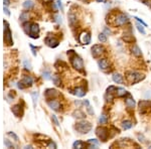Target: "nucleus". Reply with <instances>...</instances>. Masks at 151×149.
Instances as JSON below:
<instances>
[{
    "mask_svg": "<svg viewBox=\"0 0 151 149\" xmlns=\"http://www.w3.org/2000/svg\"><path fill=\"white\" fill-rule=\"evenodd\" d=\"M97 1H98V2H105L106 0H97Z\"/></svg>",
    "mask_w": 151,
    "mask_h": 149,
    "instance_id": "obj_54",
    "label": "nucleus"
},
{
    "mask_svg": "<svg viewBox=\"0 0 151 149\" xmlns=\"http://www.w3.org/2000/svg\"><path fill=\"white\" fill-rule=\"evenodd\" d=\"M30 47H31V49H32V54L34 55V57H36V49L33 47V45H30Z\"/></svg>",
    "mask_w": 151,
    "mask_h": 149,
    "instance_id": "obj_48",
    "label": "nucleus"
},
{
    "mask_svg": "<svg viewBox=\"0 0 151 149\" xmlns=\"http://www.w3.org/2000/svg\"><path fill=\"white\" fill-rule=\"evenodd\" d=\"M30 23L28 22H25L23 24V26H24V31H25V33H27V34H29V31H30Z\"/></svg>",
    "mask_w": 151,
    "mask_h": 149,
    "instance_id": "obj_37",
    "label": "nucleus"
},
{
    "mask_svg": "<svg viewBox=\"0 0 151 149\" xmlns=\"http://www.w3.org/2000/svg\"><path fill=\"white\" fill-rule=\"evenodd\" d=\"M42 78H43L45 80H51V79H52V74H51V72H49V71H45V72L42 73Z\"/></svg>",
    "mask_w": 151,
    "mask_h": 149,
    "instance_id": "obj_31",
    "label": "nucleus"
},
{
    "mask_svg": "<svg viewBox=\"0 0 151 149\" xmlns=\"http://www.w3.org/2000/svg\"><path fill=\"white\" fill-rule=\"evenodd\" d=\"M116 94L118 97H125L127 95V92L124 88H117L116 89Z\"/></svg>",
    "mask_w": 151,
    "mask_h": 149,
    "instance_id": "obj_23",
    "label": "nucleus"
},
{
    "mask_svg": "<svg viewBox=\"0 0 151 149\" xmlns=\"http://www.w3.org/2000/svg\"><path fill=\"white\" fill-rule=\"evenodd\" d=\"M47 105L49 106V108H52V109L54 110V111H59V110H60V102L56 101V100H53V99L47 100Z\"/></svg>",
    "mask_w": 151,
    "mask_h": 149,
    "instance_id": "obj_13",
    "label": "nucleus"
},
{
    "mask_svg": "<svg viewBox=\"0 0 151 149\" xmlns=\"http://www.w3.org/2000/svg\"><path fill=\"white\" fill-rule=\"evenodd\" d=\"M98 66L101 70L106 71V70L109 67V61H108L107 59H102V60H100L98 61Z\"/></svg>",
    "mask_w": 151,
    "mask_h": 149,
    "instance_id": "obj_16",
    "label": "nucleus"
},
{
    "mask_svg": "<svg viewBox=\"0 0 151 149\" xmlns=\"http://www.w3.org/2000/svg\"><path fill=\"white\" fill-rule=\"evenodd\" d=\"M4 40L8 45H11L13 44V40H12V35H11V31L9 28V25L6 20H4Z\"/></svg>",
    "mask_w": 151,
    "mask_h": 149,
    "instance_id": "obj_4",
    "label": "nucleus"
},
{
    "mask_svg": "<svg viewBox=\"0 0 151 149\" xmlns=\"http://www.w3.org/2000/svg\"><path fill=\"white\" fill-rule=\"evenodd\" d=\"M104 52H105V48H104L103 45H93V47H92V55H93L95 59L99 58Z\"/></svg>",
    "mask_w": 151,
    "mask_h": 149,
    "instance_id": "obj_6",
    "label": "nucleus"
},
{
    "mask_svg": "<svg viewBox=\"0 0 151 149\" xmlns=\"http://www.w3.org/2000/svg\"><path fill=\"white\" fill-rule=\"evenodd\" d=\"M84 105H86V106H87V107H88V106H90V104H89V101H88V100H86V101H84V103H83Z\"/></svg>",
    "mask_w": 151,
    "mask_h": 149,
    "instance_id": "obj_53",
    "label": "nucleus"
},
{
    "mask_svg": "<svg viewBox=\"0 0 151 149\" xmlns=\"http://www.w3.org/2000/svg\"><path fill=\"white\" fill-rule=\"evenodd\" d=\"M11 111H12V113L14 114L16 117H21L23 115V109H22V107L20 106V104L14 105V106L11 108Z\"/></svg>",
    "mask_w": 151,
    "mask_h": 149,
    "instance_id": "obj_11",
    "label": "nucleus"
},
{
    "mask_svg": "<svg viewBox=\"0 0 151 149\" xmlns=\"http://www.w3.org/2000/svg\"><path fill=\"white\" fill-rule=\"evenodd\" d=\"M99 122H100V124H106L108 122V116L106 114L101 115V117L99 118Z\"/></svg>",
    "mask_w": 151,
    "mask_h": 149,
    "instance_id": "obj_30",
    "label": "nucleus"
},
{
    "mask_svg": "<svg viewBox=\"0 0 151 149\" xmlns=\"http://www.w3.org/2000/svg\"><path fill=\"white\" fill-rule=\"evenodd\" d=\"M45 44H46V45H48L49 47H56L60 42H59L58 39H55V38H53V37L47 36L45 38Z\"/></svg>",
    "mask_w": 151,
    "mask_h": 149,
    "instance_id": "obj_12",
    "label": "nucleus"
},
{
    "mask_svg": "<svg viewBox=\"0 0 151 149\" xmlns=\"http://www.w3.org/2000/svg\"><path fill=\"white\" fill-rule=\"evenodd\" d=\"M136 27H137V29H138V31H139V32H141L142 34H146V31H145V29H144L143 26L140 24V22L136 24Z\"/></svg>",
    "mask_w": 151,
    "mask_h": 149,
    "instance_id": "obj_35",
    "label": "nucleus"
},
{
    "mask_svg": "<svg viewBox=\"0 0 151 149\" xmlns=\"http://www.w3.org/2000/svg\"><path fill=\"white\" fill-rule=\"evenodd\" d=\"M96 134L99 137L100 140L102 141H106L109 137V133H108V129L105 127H98L96 129Z\"/></svg>",
    "mask_w": 151,
    "mask_h": 149,
    "instance_id": "obj_5",
    "label": "nucleus"
},
{
    "mask_svg": "<svg viewBox=\"0 0 151 149\" xmlns=\"http://www.w3.org/2000/svg\"><path fill=\"white\" fill-rule=\"evenodd\" d=\"M73 93L75 94L77 97H80V98L84 97V96L86 95V91H85V89L82 88V87H78V88H76V89L74 90Z\"/></svg>",
    "mask_w": 151,
    "mask_h": 149,
    "instance_id": "obj_17",
    "label": "nucleus"
},
{
    "mask_svg": "<svg viewBox=\"0 0 151 149\" xmlns=\"http://www.w3.org/2000/svg\"><path fill=\"white\" fill-rule=\"evenodd\" d=\"M45 96L47 100H49V99H53V98L59 96V92L54 89H47L45 91Z\"/></svg>",
    "mask_w": 151,
    "mask_h": 149,
    "instance_id": "obj_14",
    "label": "nucleus"
},
{
    "mask_svg": "<svg viewBox=\"0 0 151 149\" xmlns=\"http://www.w3.org/2000/svg\"><path fill=\"white\" fill-rule=\"evenodd\" d=\"M137 137H138V139H139V141H140V142H145V138H144L143 135L138 134V135H137Z\"/></svg>",
    "mask_w": 151,
    "mask_h": 149,
    "instance_id": "obj_46",
    "label": "nucleus"
},
{
    "mask_svg": "<svg viewBox=\"0 0 151 149\" xmlns=\"http://www.w3.org/2000/svg\"><path fill=\"white\" fill-rule=\"evenodd\" d=\"M53 82L54 83V85H55V86H60V77H59V76H56V74L53 76Z\"/></svg>",
    "mask_w": 151,
    "mask_h": 149,
    "instance_id": "obj_33",
    "label": "nucleus"
},
{
    "mask_svg": "<svg viewBox=\"0 0 151 149\" xmlns=\"http://www.w3.org/2000/svg\"><path fill=\"white\" fill-rule=\"evenodd\" d=\"M86 144L84 143L83 141H80V140H77L76 142H74V144H73V147L74 148H78V149H81L83 148L84 146H85Z\"/></svg>",
    "mask_w": 151,
    "mask_h": 149,
    "instance_id": "obj_26",
    "label": "nucleus"
},
{
    "mask_svg": "<svg viewBox=\"0 0 151 149\" xmlns=\"http://www.w3.org/2000/svg\"><path fill=\"white\" fill-rule=\"evenodd\" d=\"M33 6H34V3H33L31 0H26V1H24V3H23V7H24V9H27V10L32 9Z\"/></svg>",
    "mask_w": 151,
    "mask_h": 149,
    "instance_id": "obj_22",
    "label": "nucleus"
},
{
    "mask_svg": "<svg viewBox=\"0 0 151 149\" xmlns=\"http://www.w3.org/2000/svg\"><path fill=\"white\" fill-rule=\"evenodd\" d=\"M38 33H39V27L36 23H32L30 25V31H29V35L31 38H37Z\"/></svg>",
    "mask_w": 151,
    "mask_h": 149,
    "instance_id": "obj_9",
    "label": "nucleus"
},
{
    "mask_svg": "<svg viewBox=\"0 0 151 149\" xmlns=\"http://www.w3.org/2000/svg\"><path fill=\"white\" fill-rule=\"evenodd\" d=\"M129 21V17L124 13H119L115 17V24L116 25H124Z\"/></svg>",
    "mask_w": 151,
    "mask_h": 149,
    "instance_id": "obj_7",
    "label": "nucleus"
},
{
    "mask_svg": "<svg viewBox=\"0 0 151 149\" xmlns=\"http://www.w3.org/2000/svg\"><path fill=\"white\" fill-rule=\"evenodd\" d=\"M4 145L7 147V148H14L15 146L11 143V142L9 141L8 139H4Z\"/></svg>",
    "mask_w": 151,
    "mask_h": 149,
    "instance_id": "obj_36",
    "label": "nucleus"
},
{
    "mask_svg": "<svg viewBox=\"0 0 151 149\" xmlns=\"http://www.w3.org/2000/svg\"><path fill=\"white\" fill-rule=\"evenodd\" d=\"M104 31H105L104 33H106V34H110V33H111V32H110V30L108 29L107 27H105V30H104Z\"/></svg>",
    "mask_w": 151,
    "mask_h": 149,
    "instance_id": "obj_52",
    "label": "nucleus"
},
{
    "mask_svg": "<svg viewBox=\"0 0 151 149\" xmlns=\"http://www.w3.org/2000/svg\"><path fill=\"white\" fill-rule=\"evenodd\" d=\"M3 11H4V13H5L6 15H8V16L10 15V12H9V10L7 9V7H6V6H4V8H3Z\"/></svg>",
    "mask_w": 151,
    "mask_h": 149,
    "instance_id": "obj_49",
    "label": "nucleus"
},
{
    "mask_svg": "<svg viewBox=\"0 0 151 149\" xmlns=\"http://www.w3.org/2000/svg\"><path fill=\"white\" fill-rule=\"evenodd\" d=\"M79 39L84 45H89L91 44V34L89 32H82Z\"/></svg>",
    "mask_w": 151,
    "mask_h": 149,
    "instance_id": "obj_10",
    "label": "nucleus"
},
{
    "mask_svg": "<svg viewBox=\"0 0 151 149\" xmlns=\"http://www.w3.org/2000/svg\"><path fill=\"white\" fill-rule=\"evenodd\" d=\"M56 3H58L59 8H60V9L62 10V4H61V1H60V0H56Z\"/></svg>",
    "mask_w": 151,
    "mask_h": 149,
    "instance_id": "obj_50",
    "label": "nucleus"
},
{
    "mask_svg": "<svg viewBox=\"0 0 151 149\" xmlns=\"http://www.w3.org/2000/svg\"><path fill=\"white\" fill-rule=\"evenodd\" d=\"M131 51H132V53L136 55V57H140V55H142V52H141V49L139 48V46L138 45H134L132 46V48H131Z\"/></svg>",
    "mask_w": 151,
    "mask_h": 149,
    "instance_id": "obj_19",
    "label": "nucleus"
},
{
    "mask_svg": "<svg viewBox=\"0 0 151 149\" xmlns=\"http://www.w3.org/2000/svg\"><path fill=\"white\" fill-rule=\"evenodd\" d=\"M88 143L91 144V145H95V146H99V142L97 139H89L88 140Z\"/></svg>",
    "mask_w": 151,
    "mask_h": 149,
    "instance_id": "obj_38",
    "label": "nucleus"
},
{
    "mask_svg": "<svg viewBox=\"0 0 151 149\" xmlns=\"http://www.w3.org/2000/svg\"><path fill=\"white\" fill-rule=\"evenodd\" d=\"M52 120H53V122L54 123L55 126H59V125H60V122H59V120H58V118H56L55 115H52Z\"/></svg>",
    "mask_w": 151,
    "mask_h": 149,
    "instance_id": "obj_39",
    "label": "nucleus"
},
{
    "mask_svg": "<svg viewBox=\"0 0 151 149\" xmlns=\"http://www.w3.org/2000/svg\"><path fill=\"white\" fill-rule=\"evenodd\" d=\"M31 98H32V102H33V106L36 107L38 100V92H32L31 93Z\"/></svg>",
    "mask_w": 151,
    "mask_h": 149,
    "instance_id": "obj_25",
    "label": "nucleus"
},
{
    "mask_svg": "<svg viewBox=\"0 0 151 149\" xmlns=\"http://www.w3.org/2000/svg\"><path fill=\"white\" fill-rule=\"evenodd\" d=\"M87 111H88V113H89L90 115H94V114H95V112H94V110L92 109L91 106H88V107H87Z\"/></svg>",
    "mask_w": 151,
    "mask_h": 149,
    "instance_id": "obj_44",
    "label": "nucleus"
},
{
    "mask_svg": "<svg viewBox=\"0 0 151 149\" xmlns=\"http://www.w3.org/2000/svg\"><path fill=\"white\" fill-rule=\"evenodd\" d=\"M73 116L75 117V118H77V119H84L86 116H85V114H84L82 111H80V110H77V111H75L74 113H73Z\"/></svg>",
    "mask_w": 151,
    "mask_h": 149,
    "instance_id": "obj_24",
    "label": "nucleus"
},
{
    "mask_svg": "<svg viewBox=\"0 0 151 149\" xmlns=\"http://www.w3.org/2000/svg\"><path fill=\"white\" fill-rule=\"evenodd\" d=\"M68 55L70 57V60L72 66L79 72H84V61L82 58H80L74 51H68Z\"/></svg>",
    "mask_w": 151,
    "mask_h": 149,
    "instance_id": "obj_1",
    "label": "nucleus"
},
{
    "mask_svg": "<svg viewBox=\"0 0 151 149\" xmlns=\"http://www.w3.org/2000/svg\"><path fill=\"white\" fill-rule=\"evenodd\" d=\"M132 126H133V123L131 121H129V120H125V121L122 122V128L124 130H128L130 128H132Z\"/></svg>",
    "mask_w": 151,
    "mask_h": 149,
    "instance_id": "obj_20",
    "label": "nucleus"
},
{
    "mask_svg": "<svg viewBox=\"0 0 151 149\" xmlns=\"http://www.w3.org/2000/svg\"><path fill=\"white\" fill-rule=\"evenodd\" d=\"M68 21H70V24L73 26L75 22H77V16L74 13H70L68 14Z\"/></svg>",
    "mask_w": 151,
    "mask_h": 149,
    "instance_id": "obj_27",
    "label": "nucleus"
},
{
    "mask_svg": "<svg viewBox=\"0 0 151 149\" xmlns=\"http://www.w3.org/2000/svg\"><path fill=\"white\" fill-rule=\"evenodd\" d=\"M112 79H113L114 82L117 83V84H122L123 83V77L120 74H114Z\"/></svg>",
    "mask_w": 151,
    "mask_h": 149,
    "instance_id": "obj_21",
    "label": "nucleus"
},
{
    "mask_svg": "<svg viewBox=\"0 0 151 149\" xmlns=\"http://www.w3.org/2000/svg\"><path fill=\"white\" fill-rule=\"evenodd\" d=\"M75 129L81 134H87L89 133L92 129V124L88 121H81L79 123H77L75 126Z\"/></svg>",
    "mask_w": 151,
    "mask_h": 149,
    "instance_id": "obj_2",
    "label": "nucleus"
},
{
    "mask_svg": "<svg viewBox=\"0 0 151 149\" xmlns=\"http://www.w3.org/2000/svg\"><path fill=\"white\" fill-rule=\"evenodd\" d=\"M24 67H25V69H27V70H30L31 69V66H30V63L29 61H27V60H24Z\"/></svg>",
    "mask_w": 151,
    "mask_h": 149,
    "instance_id": "obj_43",
    "label": "nucleus"
},
{
    "mask_svg": "<svg viewBox=\"0 0 151 149\" xmlns=\"http://www.w3.org/2000/svg\"><path fill=\"white\" fill-rule=\"evenodd\" d=\"M3 2H4V6H6V7L10 4V1L9 0H3Z\"/></svg>",
    "mask_w": 151,
    "mask_h": 149,
    "instance_id": "obj_51",
    "label": "nucleus"
},
{
    "mask_svg": "<svg viewBox=\"0 0 151 149\" xmlns=\"http://www.w3.org/2000/svg\"><path fill=\"white\" fill-rule=\"evenodd\" d=\"M122 39L125 42H134L135 41V38L132 36V35H124V36L122 37Z\"/></svg>",
    "mask_w": 151,
    "mask_h": 149,
    "instance_id": "obj_28",
    "label": "nucleus"
},
{
    "mask_svg": "<svg viewBox=\"0 0 151 149\" xmlns=\"http://www.w3.org/2000/svg\"><path fill=\"white\" fill-rule=\"evenodd\" d=\"M21 82L24 84V86L25 87H30V86H32L33 85V80H32V78L29 77V76H25L24 78H23V80Z\"/></svg>",
    "mask_w": 151,
    "mask_h": 149,
    "instance_id": "obj_18",
    "label": "nucleus"
},
{
    "mask_svg": "<svg viewBox=\"0 0 151 149\" xmlns=\"http://www.w3.org/2000/svg\"><path fill=\"white\" fill-rule=\"evenodd\" d=\"M126 74H127V79L130 81L131 84H136V83L142 81L145 78L143 74H140L137 72H128Z\"/></svg>",
    "mask_w": 151,
    "mask_h": 149,
    "instance_id": "obj_3",
    "label": "nucleus"
},
{
    "mask_svg": "<svg viewBox=\"0 0 151 149\" xmlns=\"http://www.w3.org/2000/svg\"><path fill=\"white\" fill-rule=\"evenodd\" d=\"M105 100H106L107 103H111V102H113V100H114L113 94H112V93H106Z\"/></svg>",
    "mask_w": 151,
    "mask_h": 149,
    "instance_id": "obj_29",
    "label": "nucleus"
},
{
    "mask_svg": "<svg viewBox=\"0 0 151 149\" xmlns=\"http://www.w3.org/2000/svg\"><path fill=\"white\" fill-rule=\"evenodd\" d=\"M99 40L101 41V42H106L107 41V35H106V33H104V32H102V33H100L99 34Z\"/></svg>",
    "mask_w": 151,
    "mask_h": 149,
    "instance_id": "obj_34",
    "label": "nucleus"
},
{
    "mask_svg": "<svg viewBox=\"0 0 151 149\" xmlns=\"http://www.w3.org/2000/svg\"><path fill=\"white\" fill-rule=\"evenodd\" d=\"M28 17H29V15H28V12H26V11H23L22 13L20 14V20H21V21H25V20H27V19H28Z\"/></svg>",
    "mask_w": 151,
    "mask_h": 149,
    "instance_id": "obj_32",
    "label": "nucleus"
},
{
    "mask_svg": "<svg viewBox=\"0 0 151 149\" xmlns=\"http://www.w3.org/2000/svg\"><path fill=\"white\" fill-rule=\"evenodd\" d=\"M125 104L127 106V108L129 109H134L135 108V101H134V99L131 97V95L127 93V98L125 99Z\"/></svg>",
    "mask_w": 151,
    "mask_h": 149,
    "instance_id": "obj_15",
    "label": "nucleus"
},
{
    "mask_svg": "<svg viewBox=\"0 0 151 149\" xmlns=\"http://www.w3.org/2000/svg\"><path fill=\"white\" fill-rule=\"evenodd\" d=\"M134 18H135L136 20H137V21H138V22H140L141 23V24H142V25H144V26H147V24H146V23L144 22L143 20H142V19H140V18H139V17H134Z\"/></svg>",
    "mask_w": 151,
    "mask_h": 149,
    "instance_id": "obj_45",
    "label": "nucleus"
},
{
    "mask_svg": "<svg viewBox=\"0 0 151 149\" xmlns=\"http://www.w3.org/2000/svg\"><path fill=\"white\" fill-rule=\"evenodd\" d=\"M8 135H9L10 137H12V138L14 139L15 141H18V136L15 134L14 132H9V133H8Z\"/></svg>",
    "mask_w": 151,
    "mask_h": 149,
    "instance_id": "obj_40",
    "label": "nucleus"
},
{
    "mask_svg": "<svg viewBox=\"0 0 151 149\" xmlns=\"http://www.w3.org/2000/svg\"><path fill=\"white\" fill-rule=\"evenodd\" d=\"M82 1H88V0H82Z\"/></svg>",
    "mask_w": 151,
    "mask_h": 149,
    "instance_id": "obj_55",
    "label": "nucleus"
},
{
    "mask_svg": "<svg viewBox=\"0 0 151 149\" xmlns=\"http://www.w3.org/2000/svg\"><path fill=\"white\" fill-rule=\"evenodd\" d=\"M54 18H55V21L58 23H61V16L59 14H55L54 15Z\"/></svg>",
    "mask_w": 151,
    "mask_h": 149,
    "instance_id": "obj_42",
    "label": "nucleus"
},
{
    "mask_svg": "<svg viewBox=\"0 0 151 149\" xmlns=\"http://www.w3.org/2000/svg\"><path fill=\"white\" fill-rule=\"evenodd\" d=\"M47 146H48L49 148H56V145H55V144H54L53 142H52V141L48 143V145H47Z\"/></svg>",
    "mask_w": 151,
    "mask_h": 149,
    "instance_id": "obj_47",
    "label": "nucleus"
},
{
    "mask_svg": "<svg viewBox=\"0 0 151 149\" xmlns=\"http://www.w3.org/2000/svg\"><path fill=\"white\" fill-rule=\"evenodd\" d=\"M139 108H140V113L145 114L151 109V102L150 101H140L139 102Z\"/></svg>",
    "mask_w": 151,
    "mask_h": 149,
    "instance_id": "obj_8",
    "label": "nucleus"
},
{
    "mask_svg": "<svg viewBox=\"0 0 151 149\" xmlns=\"http://www.w3.org/2000/svg\"><path fill=\"white\" fill-rule=\"evenodd\" d=\"M116 89H117V88H115L114 86H110V87L107 89V93H112V94H113L114 92H116Z\"/></svg>",
    "mask_w": 151,
    "mask_h": 149,
    "instance_id": "obj_41",
    "label": "nucleus"
}]
</instances>
